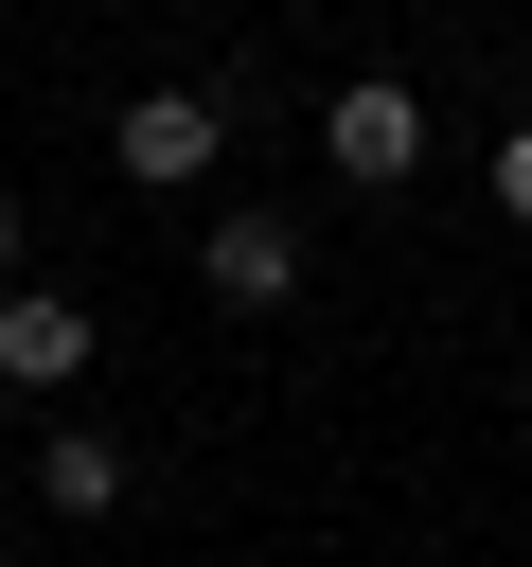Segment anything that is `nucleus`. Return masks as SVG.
I'll list each match as a JSON object with an SVG mask.
<instances>
[{
	"label": "nucleus",
	"mask_w": 532,
	"mask_h": 567,
	"mask_svg": "<svg viewBox=\"0 0 532 567\" xmlns=\"http://www.w3.org/2000/svg\"><path fill=\"white\" fill-rule=\"evenodd\" d=\"M319 159H337L355 195H408V177H426V106H408L390 71H355V89L319 106Z\"/></svg>",
	"instance_id": "obj_1"
},
{
	"label": "nucleus",
	"mask_w": 532,
	"mask_h": 567,
	"mask_svg": "<svg viewBox=\"0 0 532 567\" xmlns=\"http://www.w3.org/2000/svg\"><path fill=\"white\" fill-rule=\"evenodd\" d=\"M106 159H124L142 195H195V177L231 159V106H213V89H142V106L106 124Z\"/></svg>",
	"instance_id": "obj_2"
},
{
	"label": "nucleus",
	"mask_w": 532,
	"mask_h": 567,
	"mask_svg": "<svg viewBox=\"0 0 532 567\" xmlns=\"http://www.w3.org/2000/svg\"><path fill=\"white\" fill-rule=\"evenodd\" d=\"M89 354H106V319L71 284H0V390H71Z\"/></svg>",
	"instance_id": "obj_3"
},
{
	"label": "nucleus",
	"mask_w": 532,
	"mask_h": 567,
	"mask_svg": "<svg viewBox=\"0 0 532 567\" xmlns=\"http://www.w3.org/2000/svg\"><path fill=\"white\" fill-rule=\"evenodd\" d=\"M195 284H213V301H248V319H266V301H301V230H284V213H213V230H195Z\"/></svg>",
	"instance_id": "obj_4"
},
{
	"label": "nucleus",
	"mask_w": 532,
	"mask_h": 567,
	"mask_svg": "<svg viewBox=\"0 0 532 567\" xmlns=\"http://www.w3.org/2000/svg\"><path fill=\"white\" fill-rule=\"evenodd\" d=\"M35 496H53V514H106V496H124V443H106V425H35Z\"/></svg>",
	"instance_id": "obj_5"
},
{
	"label": "nucleus",
	"mask_w": 532,
	"mask_h": 567,
	"mask_svg": "<svg viewBox=\"0 0 532 567\" xmlns=\"http://www.w3.org/2000/svg\"><path fill=\"white\" fill-rule=\"evenodd\" d=\"M479 177H497V213L532 230V124H497V159H479Z\"/></svg>",
	"instance_id": "obj_6"
},
{
	"label": "nucleus",
	"mask_w": 532,
	"mask_h": 567,
	"mask_svg": "<svg viewBox=\"0 0 532 567\" xmlns=\"http://www.w3.org/2000/svg\"><path fill=\"white\" fill-rule=\"evenodd\" d=\"M18 248H35V230H18V195H0V284H18Z\"/></svg>",
	"instance_id": "obj_7"
}]
</instances>
